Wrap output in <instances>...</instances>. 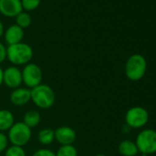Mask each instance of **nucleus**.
Listing matches in <instances>:
<instances>
[{
    "label": "nucleus",
    "mask_w": 156,
    "mask_h": 156,
    "mask_svg": "<svg viewBox=\"0 0 156 156\" xmlns=\"http://www.w3.org/2000/svg\"><path fill=\"white\" fill-rule=\"evenodd\" d=\"M7 60V47L0 41V63Z\"/></svg>",
    "instance_id": "5701e85b"
},
{
    "label": "nucleus",
    "mask_w": 156,
    "mask_h": 156,
    "mask_svg": "<svg viewBox=\"0 0 156 156\" xmlns=\"http://www.w3.org/2000/svg\"><path fill=\"white\" fill-rule=\"evenodd\" d=\"M118 150L122 156H136L139 152L135 141L130 140H124L120 141Z\"/></svg>",
    "instance_id": "4468645a"
},
{
    "label": "nucleus",
    "mask_w": 156,
    "mask_h": 156,
    "mask_svg": "<svg viewBox=\"0 0 156 156\" xmlns=\"http://www.w3.org/2000/svg\"><path fill=\"white\" fill-rule=\"evenodd\" d=\"M3 84L13 90L20 87L23 84L21 70L14 65L3 70Z\"/></svg>",
    "instance_id": "6e6552de"
},
{
    "label": "nucleus",
    "mask_w": 156,
    "mask_h": 156,
    "mask_svg": "<svg viewBox=\"0 0 156 156\" xmlns=\"http://www.w3.org/2000/svg\"><path fill=\"white\" fill-rule=\"evenodd\" d=\"M4 32H5V28H4V25L3 23L0 20V38H1L3 35H4Z\"/></svg>",
    "instance_id": "b1692460"
},
{
    "label": "nucleus",
    "mask_w": 156,
    "mask_h": 156,
    "mask_svg": "<svg viewBox=\"0 0 156 156\" xmlns=\"http://www.w3.org/2000/svg\"><path fill=\"white\" fill-rule=\"evenodd\" d=\"M23 10L33 11L39 8L41 0H20Z\"/></svg>",
    "instance_id": "aec40b11"
},
{
    "label": "nucleus",
    "mask_w": 156,
    "mask_h": 156,
    "mask_svg": "<svg viewBox=\"0 0 156 156\" xmlns=\"http://www.w3.org/2000/svg\"><path fill=\"white\" fill-rule=\"evenodd\" d=\"M23 84L29 89H32L42 82V71L41 67L33 62L24 65L21 70Z\"/></svg>",
    "instance_id": "0eeeda50"
},
{
    "label": "nucleus",
    "mask_w": 156,
    "mask_h": 156,
    "mask_svg": "<svg viewBox=\"0 0 156 156\" xmlns=\"http://www.w3.org/2000/svg\"><path fill=\"white\" fill-rule=\"evenodd\" d=\"M33 50L28 43L20 42L7 47V59L14 66H23L30 62Z\"/></svg>",
    "instance_id": "f257e3e1"
},
{
    "label": "nucleus",
    "mask_w": 156,
    "mask_h": 156,
    "mask_svg": "<svg viewBox=\"0 0 156 156\" xmlns=\"http://www.w3.org/2000/svg\"><path fill=\"white\" fill-rule=\"evenodd\" d=\"M10 102L16 107H23L30 101V89L27 87H19L12 90L10 94Z\"/></svg>",
    "instance_id": "9b49d317"
},
{
    "label": "nucleus",
    "mask_w": 156,
    "mask_h": 156,
    "mask_svg": "<svg viewBox=\"0 0 156 156\" xmlns=\"http://www.w3.org/2000/svg\"><path fill=\"white\" fill-rule=\"evenodd\" d=\"M135 143L139 152L142 154H152L156 152V130L145 129L136 137Z\"/></svg>",
    "instance_id": "39448f33"
},
{
    "label": "nucleus",
    "mask_w": 156,
    "mask_h": 156,
    "mask_svg": "<svg viewBox=\"0 0 156 156\" xmlns=\"http://www.w3.org/2000/svg\"><path fill=\"white\" fill-rule=\"evenodd\" d=\"M4 39L8 46L22 42L24 38V30L14 24L9 26L4 32Z\"/></svg>",
    "instance_id": "f8f14e48"
},
{
    "label": "nucleus",
    "mask_w": 156,
    "mask_h": 156,
    "mask_svg": "<svg viewBox=\"0 0 156 156\" xmlns=\"http://www.w3.org/2000/svg\"><path fill=\"white\" fill-rule=\"evenodd\" d=\"M16 25L20 27L21 29H27L31 24V16L28 12H20L16 18Z\"/></svg>",
    "instance_id": "f3484780"
},
{
    "label": "nucleus",
    "mask_w": 156,
    "mask_h": 156,
    "mask_svg": "<svg viewBox=\"0 0 156 156\" xmlns=\"http://www.w3.org/2000/svg\"><path fill=\"white\" fill-rule=\"evenodd\" d=\"M147 61L144 56L139 53L130 55L125 64V74L130 81H139L145 75Z\"/></svg>",
    "instance_id": "7ed1b4c3"
},
{
    "label": "nucleus",
    "mask_w": 156,
    "mask_h": 156,
    "mask_svg": "<svg viewBox=\"0 0 156 156\" xmlns=\"http://www.w3.org/2000/svg\"><path fill=\"white\" fill-rule=\"evenodd\" d=\"M54 137L61 145H73L76 140V133L69 126H61L54 130Z\"/></svg>",
    "instance_id": "9d476101"
},
{
    "label": "nucleus",
    "mask_w": 156,
    "mask_h": 156,
    "mask_svg": "<svg viewBox=\"0 0 156 156\" xmlns=\"http://www.w3.org/2000/svg\"><path fill=\"white\" fill-rule=\"evenodd\" d=\"M31 129L25 125L22 121L15 122L9 129L8 138L9 141L15 146L24 147L31 139Z\"/></svg>",
    "instance_id": "20e7f679"
},
{
    "label": "nucleus",
    "mask_w": 156,
    "mask_h": 156,
    "mask_svg": "<svg viewBox=\"0 0 156 156\" xmlns=\"http://www.w3.org/2000/svg\"><path fill=\"white\" fill-rule=\"evenodd\" d=\"M95 156H107V155H105V154H102V153H98V154H96Z\"/></svg>",
    "instance_id": "a878e982"
},
{
    "label": "nucleus",
    "mask_w": 156,
    "mask_h": 156,
    "mask_svg": "<svg viewBox=\"0 0 156 156\" xmlns=\"http://www.w3.org/2000/svg\"><path fill=\"white\" fill-rule=\"evenodd\" d=\"M30 101L41 109H48L55 103V93L50 86L41 83L30 89Z\"/></svg>",
    "instance_id": "f03ea898"
},
{
    "label": "nucleus",
    "mask_w": 156,
    "mask_h": 156,
    "mask_svg": "<svg viewBox=\"0 0 156 156\" xmlns=\"http://www.w3.org/2000/svg\"><path fill=\"white\" fill-rule=\"evenodd\" d=\"M32 156H56V153L54 151H52L50 149H40V150H37L33 154Z\"/></svg>",
    "instance_id": "4be33fe9"
},
{
    "label": "nucleus",
    "mask_w": 156,
    "mask_h": 156,
    "mask_svg": "<svg viewBox=\"0 0 156 156\" xmlns=\"http://www.w3.org/2000/svg\"><path fill=\"white\" fill-rule=\"evenodd\" d=\"M4 156H27V154L23 147L11 145L5 151Z\"/></svg>",
    "instance_id": "6ab92c4d"
},
{
    "label": "nucleus",
    "mask_w": 156,
    "mask_h": 156,
    "mask_svg": "<svg viewBox=\"0 0 156 156\" xmlns=\"http://www.w3.org/2000/svg\"><path fill=\"white\" fill-rule=\"evenodd\" d=\"M0 156H1V155H0Z\"/></svg>",
    "instance_id": "bb28decb"
},
{
    "label": "nucleus",
    "mask_w": 156,
    "mask_h": 156,
    "mask_svg": "<svg viewBox=\"0 0 156 156\" xmlns=\"http://www.w3.org/2000/svg\"><path fill=\"white\" fill-rule=\"evenodd\" d=\"M38 140L41 144L44 146L51 144L55 140L54 129L50 128H44L41 129L38 133Z\"/></svg>",
    "instance_id": "dca6fc26"
},
{
    "label": "nucleus",
    "mask_w": 156,
    "mask_h": 156,
    "mask_svg": "<svg viewBox=\"0 0 156 156\" xmlns=\"http://www.w3.org/2000/svg\"><path fill=\"white\" fill-rule=\"evenodd\" d=\"M56 156H77L78 152L73 145H61L55 152Z\"/></svg>",
    "instance_id": "a211bd4d"
},
{
    "label": "nucleus",
    "mask_w": 156,
    "mask_h": 156,
    "mask_svg": "<svg viewBox=\"0 0 156 156\" xmlns=\"http://www.w3.org/2000/svg\"><path fill=\"white\" fill-rule=\"evenodd\" d=\"M41 120V116L39 111L35 109H30L24 114L22 122L27 125L30 129L36 128Z\"/></svg>",
    "instance_id": "2eb2a0df"
},
{
    "label": "nucleus",
    "mask_w": 156,
    "mask_h": 156,
    "mask_svg": "<svg viewBox=\"0 0 156 156\" xmlns=\"http://www.w3.org/2000/svg\"><path fill=\"white\" fill-rule=\"evenodd\" d=\"M149 120V113L142 107H132L125 114L126 125L130 129H141Z\"/></svg>",
    "instance_id": "423d86ee"
},
{
    "label": "nucleus",
    "mask_w": 156,
    "mask_h": 156,
    "mask_svg": "<svg viewBox=\"0 0 156 156\" xmlns=\"http://www.w3.org/2000/svg\"><path fill=\"white\" fill-rule=\"evenodd\" d=\"M15 123V118L11 111L8 109H0V131H9Z\"/></svg>",
    "instance_id": "ddd939ff"
},
{
    "label": "nucleus",
    "mask_w": 156,
    "mask_h": 156,
    "mask_svg": "<svg viewBox=\"0 0 156 156\" xmlns=\"http://www.w3.org/2000/svg\"><path fill=\"white\" fill-rule=\"evenodd\" d=\"M9 138L8 135L4 132L0 131V153L4 152L9 147Z\"/></svg>",
    "instance_id": "412c9836"
},
{
    "label": "nucleus",
    "mask_w": 156,
    "mask_h": 156,
    "mask_svg": "<svg viewBox=\"0 0 156 156\" xmlns=\"http://www.w3.org/2000/svg\"><path fill=\"white\" fill-rule=\"evenodd\" d=\"M23 11L20 0H0V14L7 18H16Z\"/></svg>",
    "instance_id": "1a4fd4ad"
},
{
    "label": "nucleus",
    "mask_w": 156,
    "mask_h": 156,
    "mask_svg": "<svg viewBox=\"0 0 156 156\" xmlns=\"http://www.w3.org/2000/svg\"><path fill=\"white\" fill-rule=\"evenodd\" d=\"M3 84V69L0 66V87Z\"/></svg>",
    "instance_id": "393cba45"
}]
</instances>
